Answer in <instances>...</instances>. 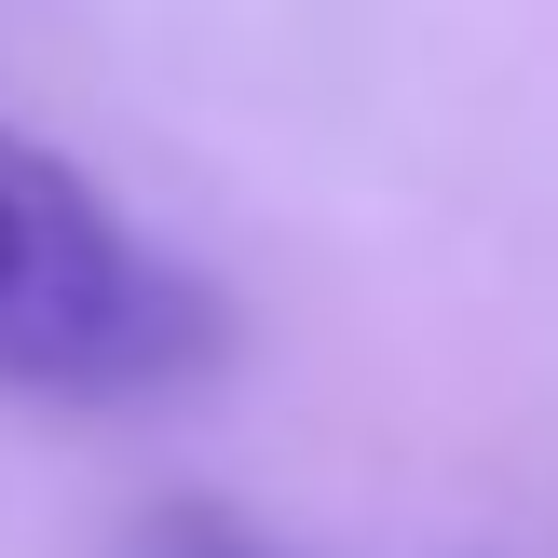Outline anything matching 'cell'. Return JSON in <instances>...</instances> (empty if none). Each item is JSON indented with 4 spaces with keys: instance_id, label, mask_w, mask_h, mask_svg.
I'll return each instance as SVG.
<instances>
[{
    "instance_id": "1",
    "label": "cell",
    "mask_w": 558,
    "mask_h": 558,
    "mask_svg": "<svg viewBox=\"0 0 558 558\" xmlns=\"http://www.w3.org/2000/svg\"><path fill=\"white\" fill-rule=\"evenodd\" d=\"M218 354V314L69 150L0 123V381L14 396H163Z\"/></svg>"
}]
</instances>
